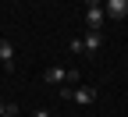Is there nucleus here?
<instances>
[{"label": "nucleus", "mask_w": 128, "mask_h": 117, "mask_svg": "<svg viewBox=\"0 0 128 117\" xmlns=\"http://www.w3.org/2000/svg\"><path fill=\"white\" fill-rule=\"evenodd\" d=\"M103 46V32H86L82 36V53H100Z\"/></svg>", "instance_id": "nucleus-5"}, {"label": "nucleus", "mask_w": 128, "mask_h": 117, "mask_svg": "<svg viewBox=\"0 0 128 117\" xmlns=\"http://www.w3.org/2000/svg\"><path fill=\"white\" fill-rule=\"evenodd\" d=\"M36 117H50V110H36Z\"/></svg>", "instance_id": "nucleus-9"}, {"label": "nucleus", "mask_w": 128, "mask_h": 117, "mask_svg": "<svg viewBox=\"0 0 128 117\" xmlns=\"http://www.w3.org/2000/svg\"><path fill=\"white\" fill-rule=\"evenodd\" d=\"M4 117H18V107H14V103H7V114Z\"/></svg>", "instance_id": "nucleus-7"}, {"label": "nucleus", "mask_w": 128, "mask_h": 117, "mask_svg": "<svg viewBox=\"0 0 128 117\" xmlns=\"http://www.w3.org/2000/svg\"><path fill=\"white\" fill-rule=\"evenodd\" d=\"M96 92L92 85H78V89H60V99H75V103H82V107H89V103H96Z\"/></svg>", "instance_id": "nucleus-1"}, {"label": "nucleus", "mask_w": 128, "mask_h": 117, "mask_svg": "<svg viewBox=\"0 0 128 117\" xmlns=\"http://www.w3.org/2000/svg\"><path fill=\"white\" fill-rule=\"evenodd\" d=\"M0 60H4L7 71H14V46H11L7 39H0Z\"/></svg>", "instance_id": "nucleus-6"}, {"label": "nucleus", "mask_w": 128, "mask_h": 117, "mask_svg": "<svg viewBox=\"0 0 128 117\" xmlns=\"http://www.w3.org/2000/svg\"><path fill=\"white\" fill-rule=\"evenodd\" d=\"M103 21H107V14H103V4L89 0V4H86V25H89V32H100V28H103Z\"/></svg>", "instance_id": "nucleus-2"}, {"label": "nucleus", "mask_w": 128, "mask_h": 117, "mask_svg": "<svg viewBox=\"0 0 128 117\" xmlns=\"http://www.w3.org/2000/svg\"><path fill=\"white\" fill-rule=\"evenodd\" d=\"M75 78H78V75H75V71H64L60 64H54V68L43 71V82H46V85H60V82H75Z\"/></svg>", "instance_id": "nucleus-3"}, {"label": "nucleus", "mask_w": 128, "mask_h": 117, "mask_svg": "<svg viewBox=\"0 0 128 117\" xmlns=\"http://www.w3.org/2000/svg\"><path fill=\"white\" fill-rule=\"evenodd\" d=\"M103 14H107V18H114V21L128 18V0H107V4H103Z\"/></svg>", "instance_id": "nucleus-4"}, {"label": "nucleus", "mask_w": 128, "mask_h": 117, "mask_svg": "<svg viewBox=\"0 0 128 117\" xmlns=\"http://www.w3.org/2000/svg\"><path fill=\"white\" fill-rule=\"evenodd\" d=\"M4 114H7V103H4V99H0V117H4Z\"/></svg>", "instance_id": "nucleus-8"}]
</instances>
